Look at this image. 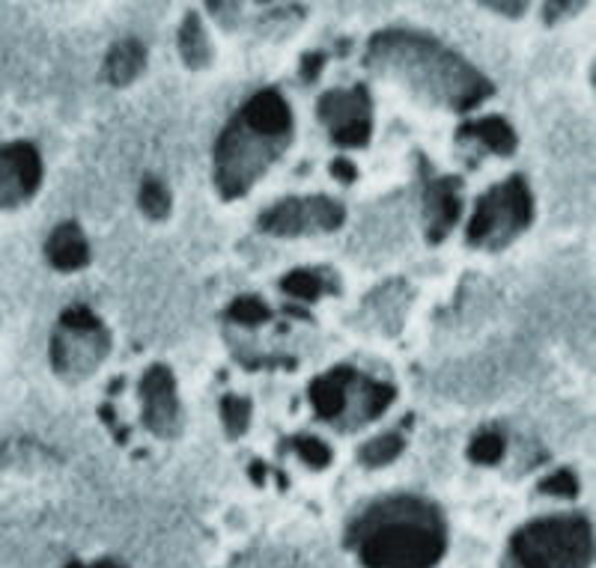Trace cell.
<instances>
[{"label": "cell", "instance_id": "9a60e30c", "mask_svg": "<svg viewBox=\"0 0 596 568\" xmlns=\"http://www.w3.org/2000/svg\"><path fill=\"white\" fill-rule=\"evenodd\" d=\"M459 140H477L484 150L501 155V159L516 152V131L510 129L505 117H484V120L468 122L459 129Z\"/></svg>", "mask_w": 596, "mask_h": 568}, {"label": "cell", "instance_id": "4fadbf2b", "mask_svg": "<svg viewBox=\"0 0 596 568\" xmlns=\"http://www.w3.org/2000/svg\"><path fill=\"white\" fill-rule=\"evenodd\" d=\"M45 256L57 271H78L90 262V248L78 223H61L51 232L48 244H45Z\"/></svg>", "mask_w": 596, "mask_h": 568}, {"label": "cell", "instance_id": "7402d4cb", "mask_svg": "<svg viewBox=\"0 0 596 568\" xmlns=\"http://www.w3.org/2000/svg\"><path fill=\"white\" fill-rule=\"evenodd\" d=\"M397 390L384 381H365L361 387V402H365V411H361V419H376L382 417L388 405L394 402Z\"/></svg>", "mask_w": 596, "mask_h": 568}, {"label": "cell", "instance_id": "8fae6325", "mask_svg": "<svg viewBox=\"0 0 596 568\" xmlns=\"http://www.w3.org/2000/svg\"><path fill=\"white\" fill-rule=\"evenodd\" d=\"M463 203H459V179L456 176H442L426 188L424 215H426V239L442 241L447 232L454 230L459 220Z\"/></svg>", "mask_w": 596, "mask_h": 568}, {"label": "cell", "instance_id": "f546056e", "mask_svg": "<svg viewBox=\"0 0 596 568\" xmlns=\"http://www.w3.org/2000/svg\"><path fill=\"white\" fill-rule=\"evenodd\" d=\"M332 176L337 182H344V185H353L355 179H358V170H355L353 161L346 159H334L332 161Z\"/></svg>", "mask_w": 596, "mask_h": 568}, {"label": "cell", "instance_id": "ba28073f", "mask_svg": "<svg viewBox=\"0 0 596 568\" xmlns=\"http://www.w3.org/2000/svg\"><path fill=\"white\" fill-rule=\"evenodd\" d=\"M319 122L328 125L332 140L337 146H365L373 134V105L367 87H353V90H332L325 92L316 105Z\"/></svg>", "mask_w": 596, "mask_h": 568}, {"label": "cell", "instance_id": "7c38bea8", "mask_svg": "<svg viewBox=\"0 0 596 568\" xmlns=\"http://www.w3.org/2000/svg\"><path fill=\"white\" fill-rule=\"evenodd\" d=\"M355 381H358V372L349 367H337L328 375H319L307 390L316 414L323 419L340 417L346 411V400H349V390L355 387Z\"/></svg>", "mask_w": 596, "mask_h": 568}, {"label": "cell", "instance_id": "9c48e42d", "mask_svg": "<svg viewBox=\"0 0 596 568\" xmlns=\"http://www.w3.org/2000/svg\"><path fill=\"white\" fill-rule=\"evenodd\" d=\"M42 182V159L33 143L19 140L0 150V209H12L36 194Z\"/></svg>", "mask_w": 596, "mask_h": 568}, {"label": "cell", "instance_id": "d4e9b609", "mask_svg": "<svg viewBox=\"0 0 596 568\" xmlns=\"http://www.w3.org/2000/svg\"><path fill=\"white\" fill-rule=\"evenodd\" d=\"M540 494H549V498H576V473H573V470H557V473H552V477L540 482Z\"/></svg>", "mask_w": 596, "mask_h": 568}, {"label": "cell", "instance_id": "3957f363", "mask_svg": "<svg viewBox=\"0 0 596 568\" xmlns=\"http://www.w3.org/2000/svg\"><path fill=\"white\" fill-rule=\"evenodd\" d=\"M293 138V110L278 90H260L221 131L215 146V185L239 200L281 159Z\"/></svg>", "mask_w": 596, "mask_h": 568}, {"label": "cell", "instance_id": "603a6c76", "mask_svg": "<svg viewBox=\"0 0 596 568\" xmlns=\"http://www.w3.org/2000/svg\"><path fill=\"white\" fill-rule=\"evenodd\" d=\"M227 316H230L232 321H239V325L253 328V325H263V321L272 319V309L266 307V301L253 298V295H242V298L232 301Z\"/></svg>", "mask_w": 596, "mask_h": 568}, {"label": "cell", "instance_id": "e0dca14e", "mask_svg": "<svg viewBox=\"0 0 596 568\" xmlns=\"http://www.w3.org/2000/svg\"><path fill=\"white\" fill-rule=\"evenodd\" d=\"M405 440L403 435H394V432H388V435H379V438L367 440L365 447L358 449V459L367 468H384V465H391V461L403 452Z\"/></svg>", "mask_w": 596, "mask_h": 568}, {"label": "cell", "instance_id": "4316f807", "mask_svg": "<svg viewBox=\"0 0 596 568\" xmlns=\"http://www.w3.org/2000/svg\"><path fill=\"white\" fill-rule=\"evenodd\" d=\"M323 66H325L323 51H307L302 57V66H299V75H302L304 84H314V80L323 75Z\"/></svg>", "mask_w": 596, "mask_h": 568}, {"label": "cell", "instance_id": "cb8c5ba5", "mask_svg": "<svg viewBox=\"0 0 596 568\" xmlns=\"http://www.w3.org/2000/svg\"><path fill=\"white\" fill-rule=\"evenodd\" d=\"M295 452H299V459L307 465V468L323 470L332 465V447L319 438H311V435H302V438L293 440Z\"/></svg>", "mask_w": 596, "mask_h": 568}, {"label": "cell", "instance_id": "5bb4252c", "mask_svg": "<svg viewBox=\"0 0 596 568\" xmlns=\"http://www.w3.org/2000/svg\"><path fill=\"white\" fill-rule=\"evenodd\" d=\"M143 66H147V48L138 40H122L108 51L105 66H101V78L111 87H126L141 75Z\"/></svg>", "mask_w": 596, "mask_h": 568}, {"label": "cell", "instance_id": "1f68e13d", "mask_svg": "<svg viewBox=\"0 0 596 568\" xmlns=\"http://www.w3.org/2000/svg\"><path fill=\"white\" fill-rule=\"evenodd\" d=\"M93 568H122V566H117V562H99V566Z\"/></svg>", "mask_w": 596, "mask_h": 568}, {"label": "cell", "instance_id": "ac0fdd59", "mask_svg": "<svg viewBox=\"0 0 596 568\" xmlns=\"http://www.w3.org/2000/svg\"><path fill=\"white\" fill-rule=\"evenodd\" d=\"M138 206L147 218L152 220H164L171 215V190L164 188V182L159 179H143L141 194H138Z\"/></svg>", "mask_w": 596, "mask_h": 568}, {"label": "cell", "instance_id": "52a82bcc", "mask_svg": "<svg viewBox=\"0 0 596 568\" xmlns=\"http://www.w3.org/2000/svg\"><path fill=\"white\" fill-rule=\"evenodd\" d=\"M346 211L332 197H290L260 215V230L295 239V236H314V232H334L344 227Z\"/></svg>", "mask_w": 596, "mask_h": 568}, {"label": "cell", "instance_id": "83f0119b", "mask_svg": "<svg viewBox=\"0 0 596 568\" xmlns=\"http://www.w3.org/2000/svg\"><path fill=\"white\" fill-rule=\"evenodd\" d=\"M239 7H242V0H209V10L221 24H232L239 19Z\"/></svg>", "mask_w": 596, "mask_h": 568}, {"label": "cell", "instance_id": "ffe728a7", "mask_svg": "<svg viewBox=\"0 0 596 568\" xmlns=\"http://www.w3.org/2000/svg\"><path fill=\"white\" fill-rule=\"evenodd\" d=\"M221 423L230 438H242L248 432V423H251V402L242 400V396H224Z\"/></svg>", "mask_w": 596, "mask_h": 568}, {"label": "cell", "instance_id": "5b68a950", "mask_svg": "<svg viewBox=\"0 0 596 568\" xmlns=\"http://www.w3.org/2000/svg\"><path fill=\"white\" fill-rule=\"evenodd\" d=\"M531 218H534V200L528 182L522 176H510L477 200L465 239L472 248L501 250L531 227Z\"/></svg>", "mask_w": 596, "mask_h": 568}, {"label": "cell", "instance_id": "4dcf8cb0", "mask_svg": "<svg viewBox=\"0 0 596 568\" xmlns=\"http://www.w3.org/2000/svg\"><path fill=\"white\" fill-rule=\"evenodd\" d=\"M248 473H251V479L257 482V485H263V482H266V465H263V461H253L251 468H248Z\"/></svg>", "mask_w": 596, "mask_h": 568}, {"label": "cell", "instance_id": "277c9868", "mask_svg": "<svg viewBox=\"0 0 596 568\" xmlns=\"http://www.w3.org/2000/svg\"><path fill=\"white\" fill-rule=\"evenodd\" d=\"M516 568H590L594 529L585 515L531 521L510 538Z\"/></svg>", "mask_w": 596, "mask_h": 568}, {"label": "cell", "instance_id": "30bf717a", "mask_svg": "<svg viewBox=\"0 0 596 568\" xmlns=\"http://www.w3.org/2000/svg\"><path fill=\"white\" fill-rule=\"evenodd\" d=\"M141 408L143 426L159 435V438H173L180 432V400H176V381L173 372L162 363L147 369L141 381Z\"/></svg>", "mask_w": 596, "mask_h": 568}, {"label": "cell", "instance_id": "2e32d148", "mask_svg": "<svg viewBox=\"0 0 596 568\" xmlns=\"http://www.w3.org/2000/svg\"><path fill=\"white\" fill-rule=\"evenodd\" d=\"M176 45H180V54L188 69H206L213 63V45H209V36L203 31V21L197 12H188L180 28V36H176Z\"/></svg>", "mask_w": 596, "mask_h": 568}, {"label": "cell", "instance_id": "6da1fadb", "mask_svg": "<svg viewBox=\"0 0 596 568\" xmlns=\"http://www.w3.org/2000/svg\"><path fill=\"white\" fill-rule=\"evenodd\" d=\"M367 69L379 78L403 84L418 99L433 101L456 113L475 110L492 96V80L433 36L412 31H382L367 45Z\"/></svg>", "mask_w": 596, "mask_h": 568}, {"label": "cell", "instance_id": "8992f818", "mask_svg": "<svg viewBox=\"0 0 596 568\" xmlns=\"http://www.w3.org/2000/svg\"><path fill=\"white\" fill-rule=\"evenodd\" d=\"M111 351V337L90 307L75 304L57 321V334L51 339V363L63 379H87L99 369Z\"/></svg>", "mask_w": 596, "mask_h": 568}, {"label": "cell", "instance_id": "484cf974", "mask_svg": "<svg viewBox=\"0 0 596 568\" xmlns=\"http://www.w3.org/2000/svg\"><path fill=\"white\" fill-rule=\"evenodd\" d=\"M582 7H585V0H546V7H543V19H546V24H557V21L576 15Z\"/></svg>", "mask_w": 596, "mask_h": 568}, {"label": "cell", "instance_id": "44dd1931", "mask_svg": "<svg viewBox=\"0 0 596 568\" xmlns=\"http://www.w3.org/2000/svg\"><path fill=\"white\" fill-rule=\"evenodd\" d=\"M505 438L496 429H484L468 444V459L475 461V465H498L501 456H505Z\"/></svg>", "mask_w": 596, "mask_h": 568}, {"label": "cell", "instance_id": "7a4b0ae2", "mask_svg": "<svg viewBox=\"0 0 596 568\" xmlns=\"http://www.w3.org/2000/svg\"><path fill=\"white\" fill-rule=\"evenodd\" d=\"M346 545L367 568H433L445 557V518L421 498H388L355 521Z\"/></svg>", "mask_w": 596, "mask_h": 568}, {"label": "cell", "instance_id": "d6a6232c", "mask_svg": "<svg viewBox=\"0 0 596 568\" xmlns=\"http://www.w3.org/2000/svg\"><path fill=\"white\" fill-rule=\"evenodd\" d=\"M66 568H90V566H82V562H69Z\"/></svg>", "mask_w": 596, "mask_h": 568}, {"label": "cell", "instance_id": "d6986e66", "mask_svg": "<svg viewBox=\"0 0 596 568\" xmlns=\"http://www.w3.org/2000/svg\"><path fill=\"white\" fill-rule=\"evenodd\" d=\"M281 290L286 292V295H293V298L299 301H316L319 295H323L328 286H325L323 274H316V271H290L286 277L281 280ZM332 292V290H328Z\"/></svg>", "mask_w": 596, "mask_h": 568}, {"label": "cell", "instance_id": "f1b7e54d", "mask_svg": "<svg viewBox=\"0 0 596 568\" xmlns=\"http://www.w3.org/2000/svg\"><path fill=\"white\" fill-rule=\"evenodd\" d=\"M480 3L489 7V10L501 12L507 19H519V15H525L528 10V0H480Z\"/></svg>", "mask_w": 596, "mask_h": 568}]
</instances>
